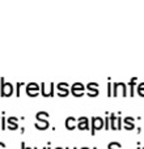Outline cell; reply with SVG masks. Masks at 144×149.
Here are the masks:
<instances>
[{"label":"cell","instance_id":"ba28073f","mask_svg":"<svg viewBox=\"0 0 144 149\" xmlns=\"http://www.w3.org/2000/svg\"><path fill=\"white\" fill-rule=\"evenodd\" d=\"M42 94L45 95V97H50V95H52V93H54V84H42Z\"/></svg>","mask_w":144,"mask_h":149},{"label":"cell","instance_id":"9c48e42d","mask_svg":"<svg viewBox=\"0 0 144 149\" xmlns=\"http://www.w3.org/2000/svg\"><path fill=\"white\" fill-rule=\"evenodd\" d=\"M34 126H36V128L39 130V131H45V130L49 128V122H47V119H37Z\"/></svg>","mask_w":144,"mask_h":149},{"label":"cell","instance_id":"6da1fadb","mask_svg":"<svg viewBox=\"0 0 144 149\" xmlns=\"http://www.w3.org/2000/svg\"><path fill=\"white\" fill-rule=\"evenodd\" d=\"M71 92L75 97H81V95L85 93V86L81 84V82H75V84L71 86Z\"/></svg>","mask_w":144,"mask_h":149},{"label":"cell","instance_id":"7c38bea8","mask_svg":"<svg viewBox=\"0 0 144 149\" xmlns=\"http://www.w3.org/2000/svg\"><path fill=\"white\" fill-rule=\"evenodd\" d=\"M123 122H124V128H126V130L131 131V130L135 128V126H134V118H131V116H127V118L123 119Z\"/></svg>","mask_w":144,"mask_h":149},{"label":"cell","instance_id":"277c9868","mask_svg":"<svg viewBox=\"0 0 144 149\" xmlns=\"http://www.w3.org/2000/svg\"><path fill=\"white\" fill-rule=\"evenodd\" d=\"M57 89H58V95L59 97H67L70 94V86H68L67 82H59Z\"/></svg>","mask_w":144,"mask_h":149},{"label":"cell","instance_id":"4fadbf2b","mask_svg":"<svg viewBox=\"0 0 144 149\" xmlns=\"http://www.w3.org/2000/svg\"><path fill=\"white\" fill-rule=\"evenodd\" d=\"M36 118H37V119H47V118H49V113H46V111H41V113H37Z\"/></svg>","mask_w":144,"mask_h":149},{"label":"cell","instance_id":"8fae6325","mask_svg":"<svg viewBox=\"0 0 144 149\" xmlns=\"http://www.w3.org/2000/svg\"><path fill=\"white\" fill-rule=\"evenodd\" d=\"M64 124H66V127H67V130H70V131H72V130L76 128V119L72 118V116H70V118L66 119Z\"/></svg>","mask_w":144,"mask_h":149},{"label":"cell","instance_id":"30bf717a","mask_svg":"<svg viewBox=\"0 0 144 149\" xmlns=\"http://www.w3.org/2000/svg\"><path fill=\"white\" fill-rule=\"evenodd\" d=\"M7 122H8V127H7V128L12 130V131H15V130L18 128V126H17L18 119H17V118H15V116H9Z\"/></svg>","mask_w":144,"mask_h":149},{"label":"cell","instance_id":"2e32d148","mask_svg":"<svg viewBox=\"0 0 144 149\" xmlns=\"http://www.w3.org/2000/svg\"><path fill=\"white\" fill-rule=\"evenodd\" d=\"M0 147H1V148H5V144H3V143H0Z\"/></svg>","mask_w":144,"mask_h":149},{"label":"cell","instance_id":"9a60e30c","mask_svg":"<svg viewBox=\"0 0 144 149\" xmlns=\"http://www.w3.org/2000/svg\"><path fill=\"white\" fill-rule=\"evenodd\" d=\"M114 147L121 148L122 145H121V144H118V143H111V144H109V148H114Z\"/></svg>","mask_w":144,"mask_h":149},{"label":"cell","instance_id":"5b68a950","mask_svg":"<svg viewBox=\"0 0 144 149\" xmlns=\"http://www.w3.org/2000/svg\"><path fill=\"white\" fill-rule=\"evenodd\" d=\"M26 93H28L30 97H37L38 93H39L38 84H36V82H30V84H28V86H26Z\"/></svg>","mask_w":144,"mask_h":149},{"label":"cell","instance_id":"8992f818","mask_svg":"<svg viewBox=\"0 0 144 149\" xmlns=\"http://www.w3.org/2000/svg\"><path fill=\"white\" fill-rule=\"evenodd\" d=\"M110 120H111V126L110 128L111 130H121L122 128V118H119V116H115L114 114H111L110 115Z\"/></svg>","mask_w":144,"mask_h":149},{"label":"cell","instance_id":"7a4b0ae2","mask_svg":"<svg viewBox=\"0 0 144 149\" xmlns=\"http://www.w3.org/2000/svg\"><path fill=\"white\" fill-rule=\"evenodd\" d=\"M1 94L5 97H9L13 94V85L10 82H5L4 79H1Z\"/></svg>","mask_w":144,"mask_h":149},{"label":"cell","instance_id":"3957f363","mask_svg":"<svg viewBox=\"0 0 144 149\" xmlns=\"http://www.w3.org/2000/svg\"><path fill=\"white\" fill-rule=\"evenodd\" d=\"M103 128V120L100 116H96V118H92V135L96 134V131H100V130Z\"/></svg>","mask_w":144,"mask_h":149},{"label":"cell","instance_id":"52a82bcc","mask_svg":"<svg viewBox=\"0 0 144 149\" xmlns=\"http://www.w3.org/2000/svg\"><path fill=\"white\" fill-rule=\"evenodd\" d=\"M77 122H79V123H77V128H79L80 131H88V130H89V120H88V118L80 116Z\"/></svg>","mask_w":144,"mask_h":149},{"label":"cell","instance_id":"5bb4252c","mask_svg":"<svg viewBox=\"0 0 144 149\" xmlns=\"http://www.w3.org/2000/svg\"><path fill=\"white\" fill-rule=\"evenodd\" d=\"M136 86H138V94H140L142 97H144V82L136 85Z\"/></svg>","mask_w":144,"mask_h":149}]
</instances>
